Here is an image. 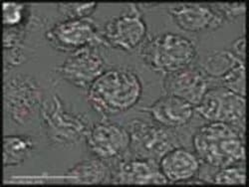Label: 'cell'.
<instances>
[{
  "label": "cell",
  "mask_w": 249,
  "mask_h": 187,
  "mask_svg": "<svg viewBox=\"0 0 249 187\" xmlns=\"http://www.w3.org/2000/svg\"><path fill=\"white\" fill-rule=\"evenodd\" d=\"M195 153L203 163L225 169L245 160L244 132L220 121L203 124L193 138Z\"/></svg>",
  "instance_id": "cell-1"
},
{
  "label": "cell",
  "mask_w": 249,
  "mask_h": 187,
  "mask_svg": "<svg viewBox=\"0 0 249 187\" xmlns=\"http://www.w3.org/2000/svg\"><path fill=\"white\" fill-rule=\"evenodd\" d=\"M142 95L138 75L126 69H111L100 75L89 87L88 100L95 111L117 115L135 107Z\"/></svg>",
  "instance_id": "cell-2"
},
{
  "label": "cell",
  "mask_w": 249,
  "mask_h": 187,
  "mask_svg": "<svg viewBox=\"0 0 249 187\" xmlns=\"http://www.w3.org/2000/svg\"><path fill=\"white\" fill-rule=\"evenodd\" d=\"M39 115L48 140L58 148L72 147L86 138L91 128L85 117L69 110L56 94L43 100Z\"/></svg>",
  "instance_id": "cell-3"
},
{
  "label": "cell",
  "mask_w": 249,
  "mask_h": 187,
  "mask_svg": "<svg viewBox=\"0 0 249 187\" xmlns=\"http://www.w3.org/2000/svg\"><path fill=\"white\" fill-rule=\"evenodd\" d=\"M142 58L155 71L171 74L192 66L197 52L192 40L165 33L150 40L142 50Z\"/></svg>",
  "instance_id": "cell-4"
},
{
  "label": "cell",
  "mask_w": 249,
  "mask_h": 187,
  "mask_svg": "<svg viewBox=\"0 0 249 187\" xmlns=\"http://www.w3.org/2000/svg\"><path fill=\"white\" fill-rule=\"evenodd\" d=\"M4 114L17 126H26L40 114L43 93L37 81L27 75L17 74L4 80Z\"/></svg>",
  "instance_id": "cell-5"
},
{
  "label": "cell",
  "mask_w": 249,
  "mask_h": 187,
  "mask_svg": "<svg viewBox=\"0 0 249 187\" xmlns=\"http://www.w3.org/2000/svg\"><path fill=\"white\" fill-rule=\"evenodd\" d=\"M126 129L130 135L129 150L135 158L159 162L168 152L179 147L175 132L159 123L133 119L127 124Z\"/></svg>",
  "instance_id": "cell-6"
},
{
  "label": "cell",
  "mask_w": 249,
  "mask_h": 187,
  "mask_svg": "<svg viewBox=\"0 0 249 187\" xmlns=\"http://www.w3.org/2000/svg\"><path fill=\"white\" fill-rule=\"evenodd\" d=\"M195 110L207 120L225 122L244 132L245 97L222 86H215L207 91Z\"/></svg>",
  "instance_id": "cell-7"
},
{
  "label": "cell",
  "mask_w": 249,
  "mask_h": 187,
  "mask_svg": "<svg viewBox=\"0 0 249 187\" xmlns=\"http://www.w3.org/2000/svg\"><path fill=\"white\" fill-rule=\"evenodd\" d=\"M46 38L54 48L64 52H76L98 45L108 46L94 22L87 18L66 19L48 30Z\"/></svg>",
  "instance_id": "cell-8"
},
{
  "label": "cell",
  "mask_w": 249,
  "mask_h": 187,
  "mask_svg": "<svg viewBox=\"0 0 249 187\" xmlns=\"http://www.w3.org/2000/svg\"><path fill=\"white\" fill-rule=\"evenodd\" d=\"M147 35L144 23L139 7L130 4L128 9L114 17L105 25L103 37L108 46L134 51L142 45Z\"/></svg>",
  "instance_id": "cell-9"
},
{
  "label": "cell",
  "mask_w": 249,
  "mask_h": 187,
  "mask_svg": "<svg viewBox=\"0 0 249 187\" xmlns=\"http://www.w3.org/2000/svg\"><path fill=\"white\" fill-rule=\"evenodd\" d=\"M87 147L98 158L107 160L120 156L130 145V135L118 123L102 120L92 126L86 136Z\"/></svg>",
  "instance_id": "cell-10"
},
{
  "label": "cell",
  "mask_w": 249,
  "mask_h": 187,
  "mask_svg": "<svg viewBox=\"0 0 249 187\" xmlns=\"http://www.w3.org/2000/svg\"><path fill=\"white\" fill-rule=\"evenodd\" d=\"M105 62L92 47L81 49L70 55L58 72L64 80L78 88H89L104 72Z\"/></svg>",
  "instance_id": "cell-11"
},
{
  "label": "cell",
  "mask_w": 249,
  "mask_h": 187,
  "mask_svg": "<svg viewBox=\"0 0 249 187\" xmlns=\"http://www.w3.org/2000/svg\"><path fill=\"white\" fill-rule=\"evenodd\" d=\"M212 79L200 68L186 67L179 71L167 74L163 82L165 95H172L189 102L196 108L204 94L211 88Z\"/></svg>",
  "instance_id": "cell-12"
},
{
  "label": "cell",
  "mask_w": 249,
  "mask_h": 187,
  "mask_svg": "<svg viewBox=\"0 0 249 187\" xmlns=\"http://www.w3.org/2000/svg\"><path fill=\"white\" fill-rule=\"evenodd\" d=\"M169 11L176 23L185 31L214 30L224 23L221 14L206 4L178 3L169 7Z\"/></svg>",
  "instance_id": "cell-13"
},
{
  "label": "cell",
  "mask_w": 249,
  "mask_h": 187,
  "mask_svg": "<svg viewBox=\"0 0 249 187\" xmlns=\"http://www.w3.org/2000/svg\"><path fill=\"white\" fill-rule=\"evenodd\" d=\"M114 184H169L160 170L159 162L150 159L134 158L118 163L111 174Z\"/></svg>",
  "instance_id": "cell-14"
},
{
  "label": "cell",
  "mask_w": 249,
  "mask_h": 187,
  "mask_svg": "<svg viewBox=\"0 0 249 187\" xmlns=\"http://www.w3.org/2000/svg\"><path fill=\"white\" fill-rule=\"evenodd\" d=\"M142 111L148 113L157 123L170 129L188 124L196 112L192 103L172 95H164Z\"/></svg>",
  "instance_id": "cell-15"
},
{
  "label": "cell",
  "mask_w": 249,
  "mask_h": 187,
  "mask_svg": "<svg viewBox=\"0 0 249 187\" xmlns=\"http://www.w3.org/2000/svg\"><path fill=\"white\" fill-rule=\"evenodd\" d=\"M159 166L169 183L184 184L196 176L200 170V160L193 152L177 147L160 159Z\"/></svg>",
  "instance_id": "cell-16"
},
{
  "label": "cell",
  "mask_w": 249,
  "mask_h": 187,
  "mask_svg": "<svg viewBox=\"0 0 249 187\" xmlns=\"http://www.w3.org/2000/svg\"><path fill=\"white\" fill-rule=\"evenodd\" d=\"M112 171L109 165L104 159L92 158L84 160L74 168L69 170L62 176H35V177H21L36 180H52L60 179L72 184H101L111 181Z\"/></svg>",
  "instance_id": "cell-17"
},
{
  "label": "cell",
  "mask_w": 249,
  "mask_h": 187,
  "mask_svg": "<svg viewBox=\"0 0 249 187\" xmlns=\"http://www.w3.org/2000/svg\"><path fill=\"white\" fill-rule=\"evenodd\" d=\"M34 148V140L29 136H5L3 137L4 168L22 164L32 154Z\"/></svg>",
  "instance_id": "cell-18"
},
{
  "label": "cell",
  "mask_w": 249,
  "mask_h": 187,
  "mask_svg": "<svg viewBox=\"0 0 249 187\" xmlns=\"http://www.w3.org/2000/svg\"><path fill=\"white\" fill-rule=\"evenodd\" d=\"M241 61L231 51H214L206 55L200 64L202 72L212 80L219 81Z\"/></svg>",
  "instance_id": "cell-19"
},
{
  "label": "cell",
  "mask_w": 249,
  "mask_h": 187,
  "mask_svg": "<svg viewBox=\"0 0 249 187\" xmlns=\"http://www.w3.org/2000/svg\"><path fill=\"white\" fill-rule=\"evenodd\" d=\"M30 20L29 8L26 4L4 3L3 25L4 28H14L26 24Z\"/></svg>",
  "instance_id": "cell-20"
},
{
  "label": "cell",
  "mask_w": 249,
  "mask_h": 187,
  "mask_svg": "<svg viewBox=\"0 0 249 187\" xmlns=\"http://www.w3.org/2000/svg\"><path fill=\"white\" fill-rule=\"evenodd\" d=\"M218 82V86H222L239 96L245 97V62H240Z\"/></svg>",
  "instance_id": "cell-21"
},
{
  "label": "cell",
  "mask_w": 249,
  "mask_h": 187,
  "mask_svg": "<svg viewBox=\"0 0 249 187\" xmlns=\"http://www.w3.org/2000/svg\"><path fill=\"white\" fill-rule=\"evenodd\" d=\"M246 172L244 166L231 165L225 169H220L211 180L215 184H245Z\"/></svg>",
  "instance_id": "cell-22"
},
{
  "label": "cell",
  "mask_w": 249,
  "mask_h": 187,
  "mask_svg": "<svg viewBox=\"0 0 249 187\" xmlns=\"http://www.w3.org/2000/svg\"><path fill=\"white\" fill-rule=\"evenodd\" d=\"M59 11L67 19H84L90 16L97 7V3H62Z\"/></svg>",
  "instance_id": "cell-23"
},
{
  "label": "cell",
  "mask_w": 249,
  "mask_h": 187,
  "mask_svg": "<svg viewBox=\"0 0 249 187\" xmlns=\"http://www.w3.org/2000/svg\"><path fill=\"white\" fill-rule=\"evenodd\" d=\"M213 5L224 20H234L235 18L244 15L246 10L244 3H215Z\"/></svg>",
  "instance_id": "cell-24"
},
{
  "label": "cell",
  "mask_w": 249,
  "mask_h": 187,
  "mask_svg": "<svg viewBox=\"0 0 249 187\" xmlns=\"http://www.w3.org/2000/svg\"><path fill=\"white\" fill-rule=\"evenodd\" d=\"M245 42L246 40L244 36L239 37L232 43V51H231L237 58H239L243 62H245V45H246Z\"/></svg>",
  "instance_id": "cell-25"
}]
</instances>
